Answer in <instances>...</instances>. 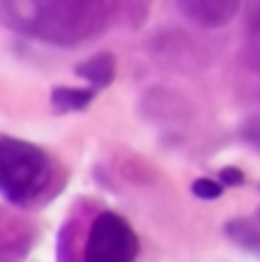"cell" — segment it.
Returning a JSON list of instances; mask_svg holds the SVG:
<instances>
[{
  "label": "cell",
  "mask_w": 260,
  "mask_h": 262,
  "mask_svg": "<svg viewBox=\"0 0 260 262\" xmlns=\"http://www.w3.org/2000/svg\"><path fill=\"white\" fill-rule=\"evenodd\" d=\"M53 180L51 157L23 138L0 136V195L12 205H32Z\"/></svg>",
  "instance_id": "cell-2"
},
{
  "label": "cell",
  "mask_w": 260,
  "mask_h": 262,
  "mask_svg": "<svg viewBox=\"0 0 260 262\" xmlns=\"http://www.w3.org/2000/svg\"><path fill=\"white\" fill-rule=\"evenodd\" d=\"M247 30L249 35L260 37V3H251L247 7Z\"/></svg>",
  "instance_id": "cell-10"
},
{
  "label": "cell",
  "mask_w": 260,
  "mask_h": 262,
  "mask_svg": "<svg viewBox=\"0 0 260 262\" xmlns=\"http://www.w3.org/2000/svg\"><path fill=\"white\" fill-rule=\"evenodd\" d=\"M244 138H247L249 145H253V147L260 152V115H256V118H251L247 124H244Z\"/></svg>",
  "instance_id": "cell-11"
},
{
  "label": "cell",
  "mask_w": 260,
  "mask_h": 262,
  "mask_svg": "<svg viewBox=\"0 0 260 262\" xmlns=\"http://www.w3.org/2000/svg\"><path fill=\"white\" fill-rule=\"evenodd\" d=\"M95 101L92 88H69L55 85L51 90V106L55 113H81Z\"/></svg>",
  "instance_id": "cell-6"
},
{
  "label": "cell",
  "mask_w": 260,
  "mask_h": 262,
  "mask_svg": "<svg viewBox=\"0 0 260 262\" xmlns=\"http://www.w3.org/2000/svg\"><path fill=\"white\" fill-rule=\"evenodd\" d=\"M258 191H260V184H258Z\"/></svg>",
  "instance_id": "cell-13"
},
{
  "label": "cell",
  "mask_w": 260,
  "mask_h": 262,
  "mask_svg": "<svg viewBox=\"0 0 260 262\" xmlns=\"http://www.w3.org/2000/svg\"><path fill=\"white\" fill-rule=\"evenodd\" d=\"M226 235L240 249L260 258V216L258 219H233L226 223Z\"/></svg>",
  "instance_id": "cell-7"
},
{
  "label": "cell",
  "mask_w": 260,
  "mask_h": 262,
  "mask_svg": "<svg viewBox=\"0 0 260 262\" xmlns=\"http://www.w3.org/2000/svg\"><path fill=\"white\" fill-rule=\"evenodd\" d=\"M182 14L191 18L201 28H221L228 26L240 12V3L235 0H187L178 3Z\"/></svg>",
  "instance_id": "cell-4"
},
{
  "label": "cell",
  "mask_w": 260,
  "mask_h": 262,
  "mask_svg": "<svg viewBox=\"0 0 260 262\" xmlns=\"http://www.w3.org/2000/svg\"><path fill=\"white\" fill-rule=\"evenodd\" d=\"M74 74L90 83L92 90L95 88H106L115 78V55L109 53V51H99V53L90 55L88 60L78 62L74 67Z\"/></svg>",
  "instance_id": "cell-5"
},
{
  "label": "cell",
  "mask_w": 260,
  "mask_h": 262,
  "mask_svg": "<svg viewBox=\"0 0 260 262\" xmlns=\"http://www.w3.org/2000/svg\"><path fill=\"white\" fill-rule=\"evenodd\" d=\"M106 3H0V23L26 37L74 46L101 35L109 23Z\"/></svg>",
  "instance_id": "cell-1"
},
{
  "label": "cell",
  "mask_w": 260,
  "mask_h": 262,
  "mask_svg": "<svg viewBox=\"0 0 260 262\" xmlns=\"http://www.w3.org/2000/svg\"><path fill=\"white\" fill-rule=\"evenodd\" d=\"M216 177H219V184L224 186H230V189H235V186H242L244 182H247V175H244V170L242 168H237V166H226V168H221L219 172H216Z\"/></svg>",
  "instance_id": "cell-9"
},
{
  "label": "cell",
  "mask_w": 260,
  "mask_h": 262,
  "mask_svg": "<svg viewBox=\"0 0 260 262\" xmlns=\"http://www.w3.org/2000/svg\"><path fill=\"white\" fill-rule=\"evenodd\" d=\"M256 64H260V51H258V62H256ZM258 69H260V67H258Z\"/></svg>",
  "instance_id": "cell-12"
},
{
  "label": "cell",
  "mask_w": 260,
  "mask_h": 262,
  "mask_svg": "<svg viewBox=\"0 0 260 262\" xmlns=\"http://www.w3.org/2000/svg\"><path fill=\"white\" fill-rule=\"evenodd\" d=\"M141 242L122 214L101 209L88 226L83 262H136Z\"/></svg>",
  "instance_id": "cell-3"
},
{
  "label": "cell",
  "mask_w": 260,
  "mask_h": 262,
  "mask_svg": "<svg viewBox=\"0 0 260 262\" xmlns=\"http://www.w3.org/2000/svg\"><path fill=\"white\" fill-rule=\"evenodd\" d=\"M191 193L198 200H219L224 195V186L216 180H212V177H198L191 184Z\"/></svg>",
  "instance_id": "cell-8"
}]
</instances>
